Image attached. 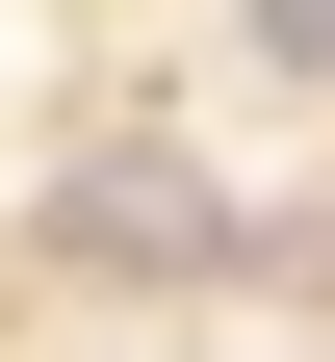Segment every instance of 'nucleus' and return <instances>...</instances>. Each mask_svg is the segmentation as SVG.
I'll return each instance as SVG.
<instances>
[{"instance_id":"nucleus-1","label":"nucleus","mask_w":335,"mask_h":362,"mask_svg":"<svg viewBox=\"0 0 335 362\" xmlns=\"http://www.w3.org/2000/svg\"><path fill=\"white\" fill-rule=\"evenodd\" d=\"M52 233H78V259H129V285H232V259H258V207H232L181 129H104V156L52 181Z\"/></svg>"},{"instance_id":"nucleus-2","label":"nucleus","mask_w":335,"mask_h":362,"mask_svg":"<svg viewBox=\"0 0 335 362\" xmlns=\"http://www.w3.org/2000/svg\"><path fill=\"white\" fill-rule=\"evenodd\" d=\"M258 26V78H335V0H232Z\"/></svg>"},{"instance_id":"nucleus-3","label":"nucleus","mask_w":335,"mask_h":362,"mask_svg":"<svg viewBox=\"0 0 335 362\" xmlns=\"http://www.w3.org/2000/svg\"><path fill=\"white\" fill-rule=\"evenodd\" d=\"M310 362H335V337H310Z\"/></svg>"}]
</instances>
